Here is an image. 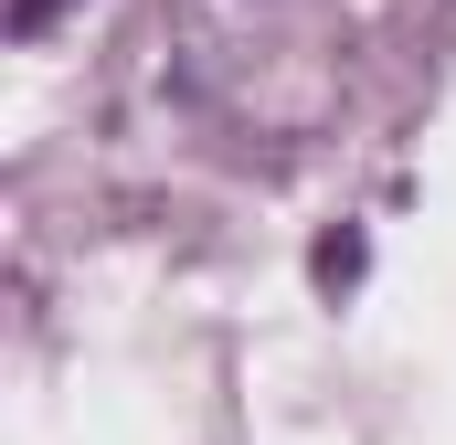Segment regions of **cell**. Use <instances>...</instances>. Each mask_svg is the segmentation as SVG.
Wrapping results in <instances>:
<instances>
[{"mask_svg": "<svg viewBox=\"0 0 456 445\" xmlns=\"http://www.w3.org/2000/svg\"><path fill=\"white\" fill-rule=\"evenodd\" d=\"M361 265H371V244H361V233H319V255H308V276H319V287H330V297H340V287H361Z\"/></svg>", "mask_w": 456, "mask_h": 445, "instance_id": "cell-1", "label": "cell"}, {"mask_svg": "<svg viewBox=\"0 0 456 445\" xmlns=\"http://www.w3.org/2000/svg\"><path fill=\"white\" fill-rule=\"evenodd\" d=\"M64 11H75V0H11V11H0V21H11V43H43V32H53V21H64Z\"/></svg>", "mask_w": 456, "mask_h": 445, "instance_id": "cell-2", "label": "cell"}]
</instances>
